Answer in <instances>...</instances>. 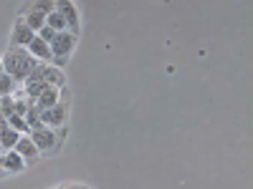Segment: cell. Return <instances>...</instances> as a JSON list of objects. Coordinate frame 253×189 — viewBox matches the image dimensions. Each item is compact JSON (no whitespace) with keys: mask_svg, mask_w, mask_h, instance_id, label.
I'll list each match as a JSON object with an SVG mask.
<instances>
[{"mask_svg":"<svg viewBox=\"0 0 253 189\" xmlns=\"http://www.w3.org/2000/svg\"><path fill=\"white\" fill-rule=\"evenodd\" d=\"M36 63H38V61H36L26 48H20V46H10L8 53L3 56V68H5V73H10L15 81H26V78L33 73Z\"/></svg>","mask_w":253,"mask_h":189,"instance_id":"1","label":"cell"},{"mask_svg":"<svg viewBox=\"0 0 253 189\" xmlns=\"http://www.w3.org/2000/svg\"><path fill=\"white\" fill-rule=\"evenodd\" d=\"M76 48V33L74 31H56L53 40H51V53H53V61L56 66H63V63L69 61V56L74 53Z\"/></svg>","mask_w":253,"mask_h":189,"instance_id":"2","label":"cell"},{"mask_svg":"<svg viewBox=\"0 0 253 189\" xmlns=\"http://www.w3.org/2000/svg\"><path fill=\"white\" fill-rule=\"evenodd\" d=\"M28 134H31V139L36 141V146H38L41 154H53V152L58 149V136H56V131L51 129V126L38 124V126H33Z\"/></svg>","mask_w":253,"mask_h":189,"instance_id":"3","label":"cell"},{"mask_svg":"<svg viewBox=\"0 0 253 189\" xmlns=\"http://www.w3.org/2000/svg\"><path fill=\"white\" fill-rule=\"evenodd\" d=\"M38 119L43 126H51V129H61V126H66L69 121V106L66 103H56V106H48L43 111H38Z\"/></svg>","mask_w":253,"mask_h":189,"instance_id":"4","label":"cell"},{"mask_svg":"<svg viewBox=\"0 0 253 189\" xmlns=\"http://www.w3.org/2000/svg\"><path fill=\"white\" fill-rule=\"evenodd\" d=\"M61 91H63V86H53V83H48V86L33 98V106H36L38 111H43V109H48V106H56V103L61 101Z\"/></svg>","mask_w":253,"mask_h":189,"instance_id":"5","label":"cell"},{"mask_svg":"<svg viewBox=\"0 0 253 189\" xmlns=\"http://www.w3.org/2000/svg\"><path fill=\"white\" fill-rule=\"evenodd\" d=\"M13 149H15L20 157H23L26 161H36V159H41V152H38L36 141L31 139V134H20V139L15 141Z\"/></svg>","mask_w":253,"mask_h":189,"instance_id":"6","label":"cell"},{"mask_svg":"<svg viewBox=\"0 0 253 189\" xmlns=\"http://www.w3.org/2000/svg\"><path fill=\"white\" fill-rule=\"evenodd\" d=\"M26 51L36 58V61H43V63H48V61H53V53H51V43H46L43 38H38V35H33L31 38V43L26 46Z\"/></svg>","mask_w":253,"mask_h":189,"instance_id":"7","label":"cell"},{"mask_svg":"<svg viewBox=\"0 0 253 189\" xmlns=\"http://www.w3.org/2000/svg\"><path fill=\"white\" fill-rule=\"evenodd\" d=\"M0 164H3V172H10V174H18V172L26 169V159L15 149H5L3 154H0Z\"/></svg>","mask_w":253,"mask_h":189,"instance_id":"8","label":"cell"},{"mask_svg":"<svg viewBox=\"0 0 253 189\" xmlns=\"http://www.w3.org/2000/svg\"><path fill=\"white\" fill-rule=\"evenodd\" d=\"M36 35V31L33 28H28L23 20H18V23L13 26V31H10V46H20V48H26L28 43H31V38Z\"/></svg>","mask_w":253,"mask_h":189,"instance_id":"9","label":"cell"},{"mask_svg":"<svg viewBox=\"0 0 253 189\" xmlns=\"http://www.w3.org/2000/svg\"><path fill=\"white\" fill-rule=\"evenodd\" d=\"M53 3H56V10H58L63 18H66L69 31L79 33V13H76V8H74L71 0H53Z\"/></svg>","mask_w":253,"mask_h":189,"instance_id":"10","label":"cell"},{"mask_svg":"<svg viewBox=\"0 0 253 189\" xmlns=\"http://www.w3.org/2000/svg\"><path fill=\"white\" fill-rule=\"evenodd\" d=\"M36 76H41L46 83H53V86H63V73L53 66H48V63H36V68H33Z\"/></svg>","mask_w":253,"mask_h":189,"instance_id":"11","label":"cell"},{"mask_svg":"<svg viewBox=\"0 0 253 189\" xmlns=\"http://www.w3.org/2000/svg\"><path fill=\"white\" fill-rule=\"evenodd\" d=\"M20 20H23L28 28L38 31V28H43V26H46V13L33 10V8H23V13H20Z\"/></svg>","mask_w":253,"mask_h":189,"instance_id":"12","label":"cell"},{"mask_svg":"<svg viewBox=\"0 0 253 189\" xmlns=\"http://www.w3.org/2000/svg\"><path fill=\"white\" fill-rule=\"evenodd\" d=\"M18 139H20V131H15L8 121L0 124V144H3V152H5V149H13Z\"/></svg>","mask_w":253,"mask_h":189,"instance_id":"13","label":"cell"},{"mask_svg":"<svg viewBox=\"0 0 253 189\" xmlns=\"http://www.w3.org/2000/svg\"><path fill=\"white\" fill-rule=\"evenodd\" d=\"M46 26H51V28H56V31H66L69 26H66V18H63L56 8L46 15Z\"/></svg>","mask_w":253,"mask_h":189,"instance_id":"14","label":"cell"},{"mask_svg":"<svg viewBox=\"0 0 253 189\" xmlns=\"http://www.w3.org/2000/svg\"><path fill=\"white\" fill-rule=\"evenodd\" d=\"M8 124L13 126L15 131H20V134H28L31 131V124L26 121V116H20V114H10L8 116Z\"/></svg>","mask_w":253,"mask_h":189,"instance_id":"15","label":"cell"},{"mask_svg":"<svg viewBox=\"0 0 253 189\" xmlns=\"http://www.w3.org/2000/svg\"><path fill=\"white\" fill-rule=\"evenodd\" d=\"M15 83H18V81H15V78H13L10 73H5V71L0 73V96H5V94H13V91H15Z\"/></svg>","mask_w":253,"mask_h":189,"instance_id":"16","label":"cell"},{"mask_svg":"<svg viewBox=\"0 0 253 189\" xmlns=\"http://www.w3.org/2000/svg\"><path fill=\"white\" fill-rule=\"evenodd\" d=\"M0 106H3V114H5V121H8V116L15 114V96H13V94L0 96Z\"/></svg>","mask_w":253,"mask_h":189,"instance_id":"17","label":"cell"},{"mask_svg":"<svg viewBox=\"0 0 253 189\" xmlns=\"http://www.w3.org/2000/svg\"><path fill=\"white\" fill-rule=\"evenodd\" d=\"M28 8H33V10H41V13H51L53 8H56V3H53V0H33V3L28 5Z\"/></svg>","mask_w":253,"mask_h":189,"instance_id":"18","label":"cell"},{"mask_svg":"<svg viewBox=\"0 0 253 189\" xmlns=\"http://www.w3.org/2000/svg\"><path fill=\"white\" fill-rule=\"evenodd\" d=\"M36 35H38V38H43L46 43H51V40H53V35H56V28H51V26H43V28H38V31H36Z\"/></svg>","mask_w":253,"mask_h":189,"instance_id":"19","label":"cell"},{"mask_svg":"<svg viewBox=\"0 0 253 189\" xmlns=\"http://www.w3.org/2000/svg\"><path fill=\"white\" fill-rule=\"evenodd\" d=\"M0 124H5V114H3V106H0Z\"/></svg>","mask_w":253,"mask_h":189,"instance_id":"20","label":"cell"},{"mask_svg":"<svg viewBox=\"0 0 253 189\" xmlns=\"http://www.w3.org/2000/svg\"><path fill=\"white\" fill-rule=\"evenodd\" d=\"M3 71H5V68H3V58H0V73H3Z\"/></svg>","mask_w":253,"mask_h":189,"instance_id":"21","label":"cell"},{"mask_svg":"<svg viewBox=\"0 0 253 189\" xmlns=\"http://www.w3.org/2000/svg\"><path fill=\"white\" fill-rule=\"evenodd\" d=\"M3 174H5V172H3V164H0V177H3Z\"/></svg>","mask_w":253,"mask_h":189,"instance_id":"22","label":"cell"},{"mask_svg":"<svg viewBox=\"0 0 253 189\" xmlns=\"http://www.w3.org/2000/svg\"><path fill=\"white\" fill-rule=\"evenodd\" d=\"M0 154H3V144H0Z\"/></svg>","mask_w":253,"mask_h":189,"instance_id":"23","label":"cell"}]
</instances>
